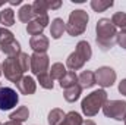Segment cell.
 Segmentation results:
<instances>
[{
    "label": "cell",
    "mask_w": 126,
    "mask_h": 125,
    "mask_svg": "<svg viewBox=\"0 0 126 125\" xmlns=\"http://www.w3.org/2000/svg\"><path fill=\"white\" fill-rule=\"evenodd\" d=\"M46 3H47V9H48V10H50V9H51V10H56V9H59V7L62 6V1H59V0H57V1H47V0H46Z\"/></svg>",
    "instance_id": "cell-29"
},
{
    "label": "cell",
    "mask_w": 126,
    "mask_h": 125,
    "mask_svg": "<svg viewBox=\"0 0 126 125\" xmlns=\"http://www.w3.org/2000/svg\"><path fill=\"white\" fill-rule=\"evenodd\" d=\"M37 78H38V83H40V85H41L43 88H46V90H53L54 83H53V78L50 77L48 72H47V74H43V75H38Z\"/></svg>",
    "instance_id": "cell-27"
},
{
    "label": "cell",
    "mask_w": 126,
    "mask_h": 125,
    "mask_svg": "<svg viewBox=\"0 0 126 125\" xmlns=\"http://www.w3.org/2000/svg\"><path fill=\"white\" fill-rule=\"evenodd\" d=\"M116 43H117L120 47L126 49V31L117 32V38H116Z\"/></svg>",
    "instance_id": "cell-28"
},
{
    "label": "cell",
    "mask_w": 126,
    "mask_h": 125,
    "mask_svg": "<svg viewBox=\"0 0 126 125\" xmlns=\"http://www.w3.org/2000/svg\"><path fill=\"white\" fill-rule=\"evenodd\" d=\"M0 24L3 25V28L12 27L15 24V12L10 7H6L0 12Z\"/></svg>",
    "instance_id": "cell-16"
},
{
    "label": "cell",
    "mask_w": 126,
    "mask_h": 125,
    "mask_svg": "<svg viewBox=\"0 0 126 125\" xmlns=\"http://www.w3.org/2000/svg\"><path fill=\"white\" fill-rule=\"evenodd\" d=\"M10 121H18V122H24L30 118V110L27 106H19L13 113H10Z\"/></svg>",
    "instance_id": "cell-19"
},
{
    "label": "cell",
    "mask_w": 126,
    "mask_h": 125,
    "mask_svg": "<svg viewBox=\"0 0 126 125\" xmlns=\"http://www.w3.org/2000/svg\"><path fill=\"white\" fill-rule=\"evenodd\" d=\"M44 28L46 27H43L37 19H34V21H31V22H28L27 24V32L30 34V35H40V34H43V31H44Z\"/></svg>",
    "instance_id": "cell-26"
},
{
    "label": "cell",
    "mask_w": 126,
    "mask_h": 125,
    "mask_svg": "<svg viewBox=\"0 0 126 125\" xmlns=\"http://www.w3.org/2000/svg\"><path fill=\"white\" fill-rule=\"evenodd\" d=\"M64 112L62 109H51L50 113H48V125H60L62 121L64 119Z\"/></svg>",
    "instance_id": "cell-21"
},
{
    "label": "cell",
    "mask_w": 126,
    "mask_h": 125,
    "mask_svg": "<svg viewBox=\"0 0 126 125\" xmlns=\"http://www.w3.org/2000/svg\"><path fill=\"white\" fill-rule=\"evenodd\" d=\"M81 91H82V88H81V85L79 84H75V85H72V87H69V88H66L64 90V100L66 102H69V103H73V102H76L78 99H79V96H81Z\"/></svg>",
    "instance_id": "cell-17"
},
{
    "label": "cell",
    "mask_w": 126,
    "mask_h": 125,
    "mask_svg": "<svg viewBox=\"0 0 126 125\" xmlns=\"http://www.w3.org/2000/svg\"><path fill=\"white\" fill-rule=\"evenodd\" d=\"M50 61L46 53H34L31 56V71L34 75H43L48 72Z\"/></svg>",
    "instance_id": "cell-10"
},
{
    "label": "cell",
    "mask_w": 126,
    "mask_h": 125,
    "mask_svg": "<svg viewBox=\"0 0 126 125\" xmlns=\"http://www.w3.org/2000/svg\"><path fill=\"white\" fill-rule=\"evenodd\" d=\"M19 102V96L13 88L0 87V110H10Z\"/></svg>",
    "instance_id": "cell-9"
},
{
    "label": "cell",
    "mask_w": 126,
    "mask_h": 125,
    "mask_svg": "<svg viewBox=\"0 0 126 125\" xmlns=\"http://www.w3.org/2000/svg\"><path fill=\"white\" fill-rule=\"evenodd\" d=\"M95 77V84L101 85V87H111L116 81V72L113 68L110 66H101L94 72Z\"/></svg>",
    "instance_id": "cell-8"
},
{
    "label": "cell",
    "mask_w": 126,
    "mask_h": 125,
    "mask_svg": "<svg viewBox=\"0 0 126 125\" xmlns=\"http://www.w3.org/2000/svg\"><path fill=\"white\" fill-rule=\"evenodd\" d=\"M3 74V68H1V65H0V75Z\"/></svg>",
    "instance_id": "cell-34"
},
{
    "label": "cell",
    "mask_w": 126,
    "mask_h": 125,
    "mask_svg": "<svg viewBox=\"0 0 126 125\" xmlns=\"http://www.w3.org/2000/svg\"><path fill=\"white\" fill-rule=\"evenodd\" d=\"M82 122H84V119L81 118V115L78 112L72 110V112L64 115V119L62 121L60 125H82Z\"/></svg>",
    "instance_id": "cell-22"
},
{
    "label": "cell",
    "mask_w": 126,
    "mask_h": 125,
    "mask_svg": "<svg viewBox=\"0 0 126 125\" xmlns=\"http://www.w3.org/2000/svg\"><path fill=\"white\" fill-rule=\"evenodd\" d=\"M103 112L107 118L123 121L126 116V102L122 100H107L103 106Z\"/></svg>",
    "instance_id": "cell-7"
},
{
    "label": "cell",
    "mask_w": 126,
    "mask_h": 125,
    "mask_svg": "<svg viewBox=\"0 0 126 125\" xmlns=\"http://www.w3.org/2000/svg\"><path fill=\"white\" fill-rule=\"evenodd\" d=\"M4 77L12 83H19L27 71L31 69V56L21 52L15 56H9L1 65Z\"/></svg>",
    "instance_id": "cell-1"
},
{
    "label": "cell",
    "mask_w": 126,
    "mask_h": 125,
    "mask_svg": "<svg viewBox=\"0 0 126 125\" xmlns=\"http://www.w3.org/2000/svg\"><path fill=\"white\" fill-rule=\"evenodd\" d=\"M66 66L63 65V63H60V62H57V63H53L51 65V68L48 69V74H50V77L53 78V80H62L63 77L66 75Z\"/></svg>",
    "instance_id": "cell-18"
},
{
    "label": "cell",
    "mask_w": 126,
    "mask_h": 125,
    "mask_svg": "<svg viewBox=\"0 0 126 125\" xmlns=\"http://www.w3.org/2000/svg\"><path fill=\"white\" fill-rule=\"evenodd\" d=\"M0 125H1V122H0Z\"/></svg>",
    "instance_id": "cell-37"
},
{
    "label": "cell",
    "mask_w": 126,
    "mask_h": 125,
    "mask_svg": "<svg viewBox=\"0 0 126 125\" xmlns=\"http://www.w3.org/2000/svg\"><path fill=\"white\" fill-rule=\"evenodd\" d=\"M91 56H93L91 46L85 41H79L76 44L75 52L69 55V58L66 61V66L72 71H78L85 65V62H88L91 59Z\"/></svg>",
    "instance_id": "cell-4"
},
{
    "label": "cell",
    "mask_w": 126,
    "mask_h": 125,
    "mask_svg": "<svg viewBox=\"0 0 126 125\" xmlns=\"http://www.w3.org/2000/svg\"><path fill=\"white\" fill-rule=\"evenodd\" d=\"M16 88L19 90L21 94H25V96H31V94L35 93L37 90V84L34 81L32 77H28V75H24L21 78L19 83H16Z\"/></svg>",
    "instance_id": "cell-11"
},
{
    "label": "cell",
    "mask_w": 126,
    "mask_h": 125,
    "mask_svg": "<svg viewBox=\"0 0 126 125\" xmlns=\"http://www.w3.org/2000/svg\"><path fill=\"white\" fill-rule=\"evenodd\" d=\"M4 125H22V122H18V121H7Z\"/></svg>",
    "instance_id": "cell-31"
},
{
    "label": "cell",
    "mask_w": 126,
    "mask_h": 125,
    "mask_svg": "<svg viewBox=\"0 0 126 125\" xmlns=\"http://www.w3.org/2000/svg\"><path fill=\"white\" fill-rule=\"evenodd\" d=\"M64 31H66V24L63 22V19L56 18V19L51 21V25H50V35H51V38L59 40Z\"/></svg>",
    "instance_id": "cell-13"
},
{
    "label": "cell",
    "mask_w": 126,
    "mask_h": 125,
    "mask_svg": "<svg viewBox=\"0 0 126 125\" xmlns=\"http://www.w3.org/2000/svg\"><path fill=\"white\" fill-rule=\"evenodd\" d=\"M32 10H34L35 18L48 15V13H47L48 9H47V3H46V0H35V1L32 3Z\"/></svg>",
    "instance_id": "cell-23"
},
{
    "label": "cell",
    "mask_w": 126,
    "mask_h": 125,
    "mask_svg": "<svg viewBox=\"0 0 126 125\" xmlns=\"http://www.w3.org/2000/svg\"><path fill=\"white\" fill-rule=\"evenodd\" d=\"M107 102V93L106 90L103 88H98L94 90L93 93H90L81 103V107H82V112L84 115L87 116H94L98 113L100 109H103L104 103Z\"/></svg>",
    "instance_id": "cell-3"
},
{
    "label": "cell",
    "mask_w": 126,
    "mask_h": 125,
    "mask_svg": "<svg viewBox=\"0 0 126 125\" xmlns=\"http://www.w3.org/2000/svg\"><path fill=\"white\" fill-rule=\"evenodd\" d=\"M48 44H50L48 38L46 35H43V34L34 35V37H31V40H30V46H31V49L34 50V53H46L47 49H48Z\"/></svg>",
    "instance_id": "cell-12"
},
{
    "label": "cell",
    "mask_w": 126,
    "mask_h": 125,
    "mask_svg": "<svg viewBox=\"0 0 126 125\" xmlns=\"http://www.w3.org/2000/svg\"><path fill=\"white\" fill-rule=\"evenodd\" d=\"M82 125H95V124L93 122V121H84V122H82Z\"/></svg>",
    "instance_id": "cell-33"
},
{
    "label": "cell",
    "mask_w": 126,
    "mask_h": 125,
    "mask_svg": "<svg viewBox=\"0 0 126 125\" xmlns=\"http://www.w3.org/2000/svg\"><path fill=\"white\" fill-rule=\"evenodd\" d=\"M0 50L9 58L21 53V44L7 28H0Z\"/></svg>",
    "instance_id": "cell-6"
},
{
    "label": "cell",
    "mask_w": 126,
    "mask_h": 125,
    "mask_svg": "<svg viewBox=\"0 0 126 125\" xmlns=\"http://www.w3.org/2000/svg\"><path fill=\"white\" fill-rule=\"evenodd\" d=\"M3 4H4V1H0V7H1V6H3Z\"/></svg>",
    "instance_id": "cell-35"
},
{
    "label": "cell",
    "mask_w": 126,
    "mask_h": 125,
    "mask_svg": "<svg viewBox=\"0 0 126 125\" xmlns=\"http://www.w3.org/2000/svg\"><path fill=\"white\" fill-rule=\"evenodd\" d=\"M88 21H90V16H88V13L85 10L78 9V10L70 12L69 19H67V24H66V31H67V34L72 35V37H76V35L84 34V31L87 30Z\"/></svg>",
    "instance_id": "cell-5"
},
{
    "label": "cell",
    "mask_w": 126,
    "mask_h": 125,
    "mask_svg": "<svg viewBox=\"0 0 126 125\" xmlns=\"http://www.w3.org/2000/svg\"><path fill=\"white\" fill-rule=\"evenodd\" d=\"M111 24L116 28H120L122 31H126V13L125 12H116L111 16Z\"/></svg>",
    "instance_id": "cell-24"
},
{
    "label": "cell",
    "mask_w": 126,
    "mask_h": 125,
    "mask_svg": "<svg viewBox=\"0 0 126 125\" xmlns=\"http://www.w3.org/2000/svg\"><path fill=\"white\" fill-rule=\"evenodd\" d=\"M18 18H19L21 22H25V24L34 21L35 15H34V10H32V4H24L18 12Z\"/></svg>",
    "instance_id": "cell-15"
},
{
    "label": "cell",
    "mask_w": 126,
    "mask_h": 125,
    "mask_svg": "<svg viewBox=\"0 0 126 125\" xmlns=\"http://www.w3.org/2000/svg\"><path fill=\"white\" fill-rule=\"evenodd\" d=\"M114 3L111 0H93L91 1V7L95 12H104L107 9H110Z\"/></svg>",
    "instance_id": "cell-25"
},
{
    "label": "cell",
    "mask_w": 126,
    "mask_h": 125,
    "mask_svg": "<svg viewBox=\"0 0 126 125\" xmlns=\"http://www.w3.org/2000/svg\"><path fill=\"white\" fill-rule=\"evenodd\" d=\"M119 91L123 94V96H126V80H122V81H120V84H119Z\"/></svg>",
    "instance_id": "cell-30"
},
{
    "label": "cell",
    "mask_w": 126,
    "mask_h": 125,
    "mask_svg": "<svg viewBox=\"0 0 126 125\" xmlns=\"http://www.w3.org/2000/svg\"><path fill=\"white\" fill-rule=\"evenodd\" d=\"M75 84H78V75L73 71H67L66 75L60 80V87L66 90V88H69V87H72Z\"/></svg>",
    "instance_id": "cell-20"
},
{
    "label": "cell",
    "mask_w": 126,
    "mask_h": 125,
    "mask_svg": "<svg viewBox=\"0 0 126 125\" xmlns=\"http://www.w3.org/2000/svg\"><path fill=\"white\" fill-rule=\"evenodd\" d=\"M95 31H97V44L98 47L103 50V52H107L110 50L114 44H116V38H117V30L116 27L111 24L110 19L107 18H103L97 22V27H95Z\"/></svg>",
    "instance_id": "cell-2"
},
{
    "label": "cell",
    "mask_w": 126,
    "mask_h": 125,
    "mask_svg": "<svg viewBox=\"0 0 126 125\" xmlns=\"http://www.w3.org/2000/svg\"><path fill=\"white\" fill-rule=\"evenodd\" d=\"M21 3H22V0H13V1H10V6H18Z\"/></svg>",
    "instance_id": "cell-32"
},
{
    "label": "cell",
    "mask_w": 126,
    "mask_h": 125,
    "mask_svg": "<svg viewBox=\"0 0 126 125\" xmlns=\"http://www.w3.org/2000/svg\"><path fill=\"white\" fill-rule=\"evenodd\" d=\"M78 83L81 85V88H91L95 84V77L93 71H84L81 72V75L78 77Z\"/></svg>",
    "instance_id": "cell-14"
},
{
    "label": "cell",
    "mask_w": 126,
    "mask_h": 125,
    "mask_svg": "<svg viewBox=\"0 0 126 125\" xmlns=\"http://www.w3.org/2000/svg\"><path fill=\"white\" fill-rule=\"evenodd\" d=\"M123 121H125V125H126V116H125V119H123Z\"/></svg>",
    "instance_id": "cell-36"
}]
</instances>
